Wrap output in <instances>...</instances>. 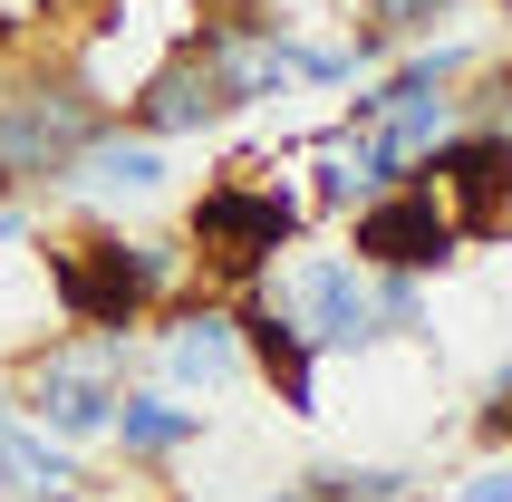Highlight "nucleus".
<instances>
[{"instance_id": "nucleus-8", "label": "nucleus", "mask_w": 512, "mask_h": 502, "mask_svg": "<svg viewBox=\"0 0 512 502\" xmlns=\"http://www.w3.org/2000/svg\"><path fill=\"white\" fill-rule=\"evenodd\" d=\"M232 107H242V97L223 87V68H213V49H203V29L165 58V68H145V78L126 87V126L155 136V145H165V136H203V126H223Z\"/></svg>"}, {"instance_id": "nucleus-13", "label": "nucleus", "mask_w": 512, "mask_h": 502, "mask_svg": "<svg viewBox=\"0 0 512 502\" xmlns=\"http://www.w3.org/2000/svg\"><path fill=\"white\" fill-rule=\"evenodd\" d=\"M194 435H203V406H174V396L126 387V406H116V445L136 454V464H155V454H184Z\"/></svg>"}, {"instance_id": "nucleus-2", "label": "nucleus", "mask_w": 512, "mask_h": 502, "mask_svg": "<svg viewBox=\"0 0 512 502\" xmlns=\"http://www.w3.org/2000/svg\"><path fill=\"white\" fill-rule=\"evenodd\" d=\"M184 242H194V271L252 290V280H271V261L300 242V194H290V184H252V174H223V184L194 194Z\"/></svg>"}, {"instance_id": "nucleus-6", "label": "nucleus", "mask_w": 512, "mask_h": 502, "mask_svg": "<svg viewBox=\"0 0 512 502\" xmlns=\"http://www.w3.org/2000/svg\"><path fill=\"white\" fill-rule=\"evenodd\" d=\"M416 184H435V203L455 213L464 242H512V136L503 126H455L416 165Z\"/></svg>"}, {"instance_id": "nucleus-10", "label": "nucleus", "mask_w": 512, "mask_h": 502, "mask_svg": "<svg viewBox=\"0 0 512 502\" xmlns=\"http://www.w3.org/2000/svg\"><path fill=\"white\" fill-rule=\"evenodd\" d=\"M242 367H252V358H242V319H232V309H213V300L174 309V329H165V377H174V387L213 396V387H232Z\"/></svg>"}, {"instance_id": "nucleus-12", "label": "nucleus", "mask_w": 512, "mask_h": 502, "mask_svg": "<svg viewBox=\"0 0 512 502\" xmlns=\"http://www.w3.org/2000/svg\"><path fill=\"white\" fill-rule=\"evenodd\" d=\"M87 474H78V445L39 435L29 416L0 425V502H78Z\"/></svg>"}, {"instance_id": "nucleus-7", "label": "nucleus", "mask_w": 512, "mask_h": 502, "mask_svg": "<svg viewBox=\"0 0 512 502\" xmlns=\"http://www.w3.org/2000/svg\"><path fill=\"white\" fill-rule=\"evenodd\" d=\"M271 300L310 329V348L329 358V348H377V280L348 261V251H310V261H290L281 280H271Z\"/></svg>"}, {"instance_id": "nucleus-9", "label": "nucleus", "mask_w": 512, "mask_h": 502, "mask_svg": "<svg viewBox=\"0 0 512 502\" xmlns=\"http://www.w3.org/2000/svg\"><path fill=\"white\" fill-rule=\"evenodd\" d=\"M232 319H242V358L261 367V387L281 396L290 416H319V348H310V329H300L271 290H261V300H242Z\"/></svg>"}, {"instance_id": "nucleus-4", "label": "nucleus", "mask_w": 512, "mask_h": 502, "mask_svg": "<svg viewBox=\"0 0 512 502\" xmlns=\"http://www.w3.org/2000/svg\"><path fill=\"white\" fill-rule=\"evenodd\" d=\"M116 406H126V338H68L29 367L20 387V416L58 445H97L116 435Z\"/></svg>"}, {"instance_id": "nucleus-17", "label": "nucleus", "mask_w": 512, "mask_h": 502, "mask_svg": "<svg viewBox=\"0 0 512 502\" xmlns=\"http://www.w3.org/2000/svg\"><path fill=\"white\" fill-rule=\"evenodd\" d=\"M20 232H29V213H20V203H0V242H20Z\"/></svg>"}, {"instance_id": "nucleus-14", "label": "nucleus", "mask_w": 512, "mask_h": 502, "mask_svg": "<svg viewBox=\"0 0 512 502\" xmlns=\"http://www.w3.org/2000/svg\"><path fill=\"white\" fill-rule=\"evenodd\" d=\"M348 10L368 20V39H387V49H397V39H416V29H435L445 10H464V0H348Z\"/></svg>"}, {"instance_id": "nucleus-5", "label": "nucleus", "mask_w": 512, "mask_h": 502, "mask_svg": "<svg viewBox=\"0 0 512 502\" xmlns=\"http://www.w3.org/2000/svg\"><path fill=\"white\" fill-rule=\"evenodd\" d=\"M464 251V232H455V213L435 203V184H387V194H368L358 203V223H348V261L358 271H397V280H426V271H445Z\"/></svg>"}, {"instance_id": "nucleus-19", "label": "nucleus", "mask_w": 512, "mask_h": 502, "mask_svg": "<svg viewBox=\"0 0 512 502\" xmlns=\"http://www.w3.org/2000/svg\"><path fill=\"white\" fill-rule=\"evenodd\" d=\"M503 49H512V0H503Z\"/></svg>"}, {"instance_id": "nucleus-20", "label": "nucleus", "mask_w": 512, "mask_h": 502, "mask_svg": "<svg viewBox=\"0 0 512 502\" xmlns=\"http://www.w3.org/2000/svg\"><path fill=\"white\" fill-rule=\"evenodd\" d=\"M0 425H10V396H0Z\"/></svg>"}, {"instance_id": "nucleus-18", "label": "nucleus", "mask_w": 512, "mask_h": 502, "mask_svg": "<svg viewBox=\"0 0 512 502\" xmlns=\"http://www.w3.org/2000/svg\"><path fill=\"white\" fill-rule=\"evenodd\" d=\"M281 502H319V493H310V483H300V493H281Z\"/></svg>"}, {"instance_id": "nucleus-11", "label": "nucleus", "mask_w": 512, "mask_h": 502, "mask_svg": "<svg viewBox=\"0 0 512 502\" xmlns=\"http://www.w3.org/2000/svg\"><path fill=\"white\" fill-rule=\"evenodd\" d=\"M68 194H87V203H145V194H165V145L155 136H126V126H107V136L87 145L78 165L58 174Z\"/></svg>"}, {"instance_id": "nucleus-1", "label": "nucleus", "mask_w": 512, "mask_h": 502, "mask_svg": "<svg viewBox=\"0 0 512 502\" xmlns=\"http://www.w3.org/2000/svg\"><path fill=\"white\" fill-rule=\"evenodd\" d=\"M194 271V251L174 242H145V232H87V242H58L49 251V300L68 329H97V338H126L145 309L174 300V280Z\"/></svg>"}, {"instance_id": "nucleus-16", "label": "nucleus", "mask_w": 512, "mask_h": 502, "mask_svg": "<svg viewBox=\"0 0 512 502\" xmlns=\"http://www.w3.org/2000/svg\"><path fill=\"white\" fill-rule=\"evenodd\" d=\"M445 502H512V454H493L484 474H464V493H445Z\"/></svg>"}, {"instance_id": "nucleus-15", "label": "nucleus", "mask_w": 512, "mask_h": 502, "mask_svg": "<svg viewBox=\"0 0 512 502\" xmlns=\"http://www.w3.org/2000/svg\"><path fill=\"white\" fill-rule=\"evenodd\" d=\"M474 435L512 454V377H493V396H484V416H474Z\"/></svg>"}, {"instance_id": "nucleus-3", "label": "nucleus", "mask_w": 512, "mask_h": 502, "mask_svg": "<svg viewBox=\"0 0 512 502\" xmlns=\"http://www.w3.org/2000/svg\"><path fill=\"white\" fill-rule=\"evenodd\" d=\"M97 136H107V97H97L87 78L0 87V194H20V184H58Z\"/></svg>"}]
</instances>
